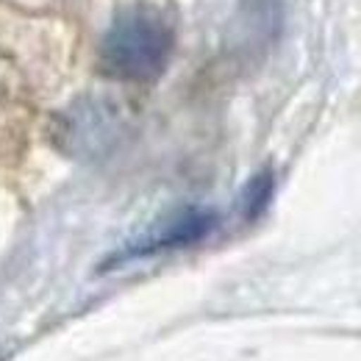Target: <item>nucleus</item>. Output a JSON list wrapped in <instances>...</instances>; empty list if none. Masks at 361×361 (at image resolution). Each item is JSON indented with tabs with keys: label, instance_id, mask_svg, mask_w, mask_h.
<instances>
[{
	"label": "nucleus",
	"instance_id": "nucleus-2",
	"mask_svg": "<svg viewBox=\"0 0 361 361\" xmlns=\"http://www.w3.org/2000/svg\"><path fill=\"white\" fill-rule=\"evenodd\" d=\"M120 131H123V120L109 100L84 97L59 117L56 142L78 159H94L114 147Z\"/></svg>",
	"mask_w": 361,
	"mask_h": 361
},
{
	"label": "nucleus",
	"instance_id": "nucleus-3",
	"mask_svg": "<svg viewBox=\"0 0 361 361\" xmlns=\"http://www.w3.org/2000/svg\"><path fill=\"white\" fill-rule=\"evenodd\" d=\"M217 226V214L212 209H183L178 214L167 217L164 223H159L156 228H150L147 233L136 236L134 242H128L123 250H117L106 267L131 262V259H142V256H156V253H167V250H178V247H189L195 242H200L203 236H209Z\"/></svg>",
	"mask_w": 361,
	"mask_h": 361
},
{
	"label": "nucleus",
	"instance_id": "nucleus-1",
	"mask_svg": "<svg viewBox=\"0 0 361 361\" xmlns=\"http://www.w3.org/2000/svg\"><path fill=\"white\" fill-rule=\"evenodd\" d=\"M176 50V28L167 20V14L156 6H128L114 14L109 23L97 64L100 73L126 81V84H150L156 81Z\"/></svg>",
	"mask_w": 361,
	"mask_h": 361
},
{
	"label": "nucleus",
	"instance_id": "nucleus-4",
	"mask_svg": "<svg viewBox=\"0 0 361 361\" xmlns=\"http://www.w3.org/2000/svg\"><path fill=\"white\" fill-rule=\"evenodd\" d=\"M272 197V173L270 170H262L256 178H250V183L245 186L242 192V212L247 220H256Z\"/></svg>",
	"mask_w": 361,
	"mask_h": 361
}]
</instances>
